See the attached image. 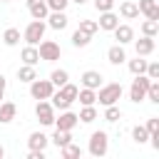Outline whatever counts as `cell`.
I'll list each match as a JSON object with an SVG mask.
<instances>
[{
	"instance_id": "1",
	"label": "cell",
	"mask_w": 159,
	"mask_h": 159,
	"mask_svg": "<svg viewBox=\"0 0 159 159\" xmlns=\"http://www.w3.org/2000/svg\"><path fill=\"white\" fill-rule=\"evenodd\" d=\"M122 97V84L119 82H109V84H102L99 92H97V102L99 104H117V99Z\"/></svg>"
},
{
	"instance_id": "2",
	"label": "cell",
	"mask_w": 159,
	"mask_h": 159,
	"mask_svg": "<svg viewBox=\"0 0 159 159\" xmlns=\"http://www.w3.org/2000/svg\"><path fill=\"white\" fill-rule=\"evenodd\" d=\"M45 30H47V25H45V20H32L27 27H25V32H22V40L27 42V45H40V40L45 37Z\"/></svg>"
},
{
	"instance_id": "3",
	"label": "cell",
	"mask_w": 159,
	"mask_h": 159,
	"mask_svg": "<svg viewBox=\"0 0 159 159\" xmlns=\"http://www.w3.org/2000/svg\"><path fill=\"white\" fill-rule=\"evenodd\" d=\"M149 77L147 75H134V82H132V87H129V99L134 102V104H139V102H144L147 99V87H149Z\"/></svg>"
},
{
	"instance_id": "4",
	"label": "cell",
	"mask_w": 159,
	"mask_h": 159,
	"mask_svg": "<svg viewBox=\"0 0 159 159\" xmlns=\"http://www.w3.org/2000/svg\"><path fill=\"white\" fill-rule=\"evenodd\" d=\"M87 149H89L92 157H104L107 149H109V137H107V132H92Z\"/></svg>"
},
{
	"instance_id": "5",
	"label": "cell",
	"mask_w": 159,
	"mask_h": 159,
	"mask_svg": "<svg viewBox=\"0 0 159 159\" xmlns=\"http://www.w3.org/2000/svg\"><path fill=\"white\" fill-rule=\"evenodd\" d=\"M52 92H55V84L50 82V80H32L30 82V94H32V99H50L52 97Z\"/></svg>"
},
{
	"instance_id": "6",
	"label": "cell",
	"mask_w": 159,
	"mask_h": 159,
	"mask_svg": "<svg viewBox=\"0 0 159 159\" xmlns=\"http://www.w3.org/2000/svg\"><path fill=\"white\" fill-rule=\"evenodd\" d=\"M37 55H40V60H45V62H55V60H60L62 50H60V45H57L55 40H45V37H42V42H40V47H37Z\"/></svg>"
},
{
	"instance_id": "7",
	"label": "cell",
	"mask_w": 159,
	"mask_h": 159,
	"mask_svg": "<svg viewBox=\"0 0 159 159\" xmlns=\"http://www.w3.org/2000/svg\"><path fill=\"white\" fill-rule=\"evenodd\" d=\"M35 117H37L40 124L50 127V124L55 122V107H52L47 99H37V104H35Z\"/></svg>"
},
{
	"instance_id": "8",
	"label": "cell",
	"mask_w": 159,
	"mask_h": 159,
	"mask_svg": "<svg viewBox=\"0 0 159 159\" xmlns=\"http://www.w3.org/2000/svg\"><path fill=\"white\" fill-rule=\"evenodd\" d=\"M77 122H80V119H77V114H75V112L62 109V114H60V117H55V122H52V124H55V129H67V132H72V129L77 127Z\"/></svg>"
},
{
	"instance_id": "9",
	"label": "cell",
	"mask_w": 159,
	"mask_h": 159,
	"mask_svg": "<svg viewBox=\"0 0 159 159\" xmlns=\"http://www.w3.org/2000/svg\"><path fill=\"white\" fill-rule=\"evenodd\" d=\"M27 10H30L32 20H45L47 12H50V7H47L45 0H27Z\"/></svg>"
},
{
	"instance_id": "10",
	"label": "cell",
	"mask_w": 159,
	"mask_h": 159,
	"mask_svg": "<svg viewBox=\"0 0 159 159\" xmlns=\"http://www.w3.org/2000/svg\"><path fill=\"white\" fill-rule=\"evenodd\" d=\"M47 25L52 27V30H65L67 27V15H65V10H52V12H47Z\"/></svg>"
},
{
	"instance_id": "11",
	"label": "cell",
	"mask_w": 159,
	"mask_h": 159,
	"mask_svg": "<svg viewBox=\"0 0 159 159\" xmlns=\"http://www.w3.org/2000/svg\"><path fill=\"white\" fill-rule=\"evenodd\" d=\"M117 25H119V15H114L112 10L99 12V20H97V27H99V30H109V32H112Z\"/></svg>"
},
{
	"instance_id": "12",
	"label": "cell",
	"mask_w": 159,
	"mask_h": 159,
	"mask_svg": "<svg viewBox=\"0 0 159 159\" xmlns=\"http://www.w3.org/2000/svg\"><path fill=\"white\" fill-rule=\"evenodd\" d=\"M102 72H97V70H87V72H82V87H89V89H99L102 87Z\"/></svg>"
},
{
	"instance_id": "13",
	"label": "cell",
	"mask_w": 159,
	"mask_h": 159,
	"mask_svg": "<svg viewBox=\"0 0 159 159\" xmlns=\"http://www.w3.org/2000/svg\"><path fill=\"white\" fill-rule=\"evenodd\" d=\"M139 15H144V17H149V20H159V5H157V0H139Z\"/></svg>"
},
{
	"instance_id": "14",
	"label": "cell",
	"mask_w": 159,
	"mask_h": 159,
	"mask_svg": "<svg viewBox=\"0 0 159 159\" xmlns=\"http://www.w3.org/2000/svg\"><path fill=\"white\" fill-rule=\"evenodd\" d=\"M112 32H114L117 45H127V42H132V40H134V30H132L129 25H117Z\"/></svg>"
},
{
	"instance_id": "15",
	"label": "cell",
	"mask_w": 159,
	"mask_h": 159,
	"mask_svg": "<svg viewBox=\"0 0 159 159\" xmlns=\"http://www.w3.org/2000/svg\"><path fill=\"white\" fill-rule=\"evenodd\" d=\"M134 50H137V55H139V57H147V55H152V52H154V37H147V35H142V37L134 42Z\"/></svg>"
},
{
	"instance_id": "16",
	"label": "cell",
	"mask_w": 159,
	"mask_h": 159,
	"mask_svg": "<svg viewBox=\"0 0 159 159\" xmlns=\"http://www.w3.org/2000/svg\"><path fill=\"white\" fill-rule=\"evenodd\" d=\"M107 60H109V65H122V62H127L124 47H122V45H112V47L107 50Z\"/></svg>"
},
{
	"instance_id": "17",
	"label": "cell",
	"mask_w": 159,
	"mask_h": 159,
	"mask_svg": "<svg viewBox=\"0 0 159 159\" xmlns=\"http://www.w3.org/2000/svg\"><path fill=\"white\" fill-rule=\"evenodd\" d=\"M15 114H17V107H15L12 102H0V124L12 122V119H15Z\"/></svg>"
},
{
	"instance_id": "18",
	"label": "cell",
	"mask_w": 159,
	"mask_h": 159,
	"mask_svg": "<svg viewBox=\"0 0 159 159\" xmlns=\"http://www.w3.org/2000/svg\"><path fill=\"white\" fill-rule=\"evenodd\" d=\"M119 15H122L124 20H134V17H139V7H137V2L124 0V2L119 5Z\"/></svg>"
},
{
	"instance_id": "19",
	"label": "cell",
	"mask_w": 159,
	"mask_h": 159,
	"mask_svg": "<svg viewBox=\"0 0 159 159\" xmlns=\"http://www.w3.org/2000/svg\"><path fill=\"white\" fill-rule=\"evenodd\" d=\"M77 99H80L82 107H84V104H94V102H97V89L82 87V89H77Z\"/></svg>"
},
{
	"instance_id": "20",
	"label": "cell",
	"mask_w": 159,
	"mask_h": 159,
	"mask_svg": "<svg viewBox=\"0 0 159 159\" xmlns=\"http://www.w3.org/2000/svg\"><path fill=\"white\" fill-rule=\"evenodd\" d=\"M20 57H22V62H25V65H32V67L40 62V55H37V47H35V45H27V47L22 50V55H20Z\"/></svg>"
},
{
	"instance_id": "21",
	"label": "cell",
	"mask_w": 159,
	"mask_h": 159,
	"mask_svg": "<svg viewBox=\"0 0 159 159\" xmlns=\"http://www.w3.org/2000/svg\"><path fill=\"white\" fill-rule=\"evenodd\" d=\"M72 142V132H67V129H55V134H52V144L60 149V147H65V144H70Z\"/></svg>"
},
{
	"instance_id": "22",
	"label": "cell",
	"mask_w": 159,
	"mask_h": 159,
	"mask_svg": "<svg viewBox=\"0 0 159 159\" xmlns=\"http://www.w3.org/2000/svg\"><path fill=\"white\" fill-rule=\"evenodd\" d=\"M47 142H50V139H47L42 132H32V134H30V139H27V147H30V149H45V147H47Z\"/></svg>"
},
{
	"instance_id": "23",
	"label": "cell",
	"mask_w": 159,
	"mask_h": 159,
	"mask_svg": "<svg viewBox=\"0 0 159 159\" xmlns=\"http://www.w3.org/2000/svg\"><path fill=\"white\" fill-rule=\"evenodd\" d=\"M77 119L84 122V124L94 122V119H97V109H94V104H84V107L80 109V114H77Z\"/></svg>"
},
{
	"instance_id": "24",
	"label": "cell",
	"mask_w": 159,
	"mask_h": 159,
	"mask_svg": "<svg viewBox=\"0 0 159 159\" xmlns=\"http://www.w3.org/2000/svg\"><path fill=\"white\" fill-rule=\"evenodd\" d=\"M2 42H5L7 47H15V45L20 42V30H17V27H7V30L2 32Z\"/></svg>"
},
{
	"instance_id": "25",
	"label": "cell",
	"mask_w": 159,
	"mask_h": 159,
	"mask_svg": "<svg viewBox=\"0 0 159 159\" xmlns=\"http://www.w3.org/2000/svg\"><path fill=\"white\" fill-rule=\"evenodd\" d=\"M35 77H37V72H35L32 65H22V67H17V80H20V82H32Z\"/></svg>"
},
{
	"instance_id": "26",
	"label": "cell",
	"mask_w": 159,
	"mask_h": 159,
	"mask_svg": "<svg viewBox=\"0 0 159 159\" xmlns=\"http://www.w3.org/2000/svg\"><path fill=\"white\" fill-rule=\"evenodd\" d=\"M157 32H159V20H144L142 22V35H147V37H157Z\"/></svg>"
},
{
	"instance_id": "27",
	"label": "cell",
	"mask_w": 159,
	"mask_h": 159,
	"mask_svg": "<svg viewBox=\"0 0 159 159\" xmlns=\"http://www.w3.org/2000/svg\"><path fill=\"white\" fill-rule=\"evenodd\" d=\"M77 89H80V87H75L72 82H65L62 87H57V92H60L65 99H70V102H75V99H77Z\"/></svg>"
},
{
	"instance_id": "28",
	"label": "cell",
	"mask_w": 159,
	"mask_h": 159,
	"mask_svg": "<svg viewBox=\"0 0 159 159\" xmlns=\"http://www.w3.org/2000/svg\"><path fill=\"white\" fill-rule=\"evenodd\" d=\"M89 40H92V35H87V32H82V30H75V32H72V45H75V47H87Z\"/></svg>"
},
{
	"instance_id": "29",
	"label": "cell",
	"mask_w": 159,
	"mask_h": 159,
	"mask_svg": "<svg viewBox=\"0 0 159 159\" xmlns=\"http://www.w3.org/2000/svg\"><path fill=\"white\" fill-rule=\"evenodd\" d=\"M127 67H129L132 75H144V70H147V60H142V57L137 55V60H129Z\"/></svg>"
},
{
	"instance_id": "30",
	"label": "cell",
	"mask_w": 159,
	"mask_h": 159,
	"mask_svg": "<svg viewBox=\"0 0 159 159\" xmlns=\"http://www.w3.org/2000/svg\"><path fill=\"white\" fill-rule=\"evenodd\" d=\"M50 82H52L55 87H62L65 82H70V75H67V70H52V75H50Z\"/></svg>"
},
{
	"instance_id": "31",
	"label": "cell",
	"mask_w": 159,
	"mask_h": 159,
	"mask_svg": "<svg viewBox=\"0 0 159 159\" xmlns=\"http://www.w3.org/2000/svg\"><path fill=\"white\" fill-rule=\"evenodd\" d=\"M50 99H52L50 104H52L55 109H60V112H62V109H70V104H72V102H70V99H65L60 92H52V97H50Z\"/></svg>"
},
{
	"instance_id": "32",
	"label": "cell",
	"mask_w": 159,
	"mask_h": 159,
	"mask_svg": "<svg viewBox=\"0 0 159 159\" xmlns=\"http://www.w3.org/2000/svg\"><path fill=\"white\" fill-rule=\"evenodd\" d=\"M60 154L65 157V159H72V157H82V149L77 147V144H65V147H60Z\"/></svg>"
},
{
	"instance_id": "33",
	"label": "cell",
	"mask_w": 159,
	"mask_h": 159,
	"mask_svg": "<svg viewBox=\"0 0 159 159\" xmlns=\"http://www.w3.org/2000/svg\"><path fill=\"white\" fill-rule=\"evenodd\" d=\"M147 99L154 102V104H159V80H152V82H149V87H147Z\"/></svg>"
},
{
	"instance_id": "34",
	"label": "cell",
	"mask_w": 159,
	"mask_h": 159,
	"mask_svg": "<svg viewBox=\"0 0 159 159\" xmlns=\"http://www.w3.org/2000/svg\"><path fill=\"white\" fill-rule=\"evenodd\" d=\"M132 139H134L137 144H144V142L149 139V132H147V127H142V124H137V127L132 129Z\"/></svg>"
},
{
	"instance_id": "35",
	"label": "cell",
	"mask_w": 159,
	"mask_h": 159,
	"mask_svg": "<svg viewBox=\"0 0 159 159\" xmlns=\"http://www.w3.org/2000/svg\"><path fill=\"white\" fill-rule=\"evenodd\" d=\"M122 117V109L117 107V104H107V109H104V119L107 122H117Z\"/></svg>"
},
{
	"instance_id": "36",
	"label": "cell",
	"mask_w": 159,
	"mask_h": 159,
	"mask_svg": "<svg viewBox=\"0 0 159 159\" xmlns=\"http://www.w3.org/2000/svg\"><path fill=\"white\" fill-rule=\"evenodd\" d=\"M77 30H82V32H87V35H94L99 27H97V20H80V27Z\"/></svg>"
},
{
	"instance_id": "37",
	"label": "cell",
	"mask_w": 159,
	"mask_h": 159,
	"mask_svg": "<svg viewBox=\"0 0 159 159\" xmlns=\"http://www.w3.org/2000/svg\"><path fill=\"white\" fill-rule=\"evenodd\" d=\"M144 75H147L149 80H159V62H147Z\"/></svg>"
},
{
	"instance_id": "38",
	"label": "cell",
	"mask_w": 159,
	"mask_h": 159,
	"mask_svg": "<svg viewBox=\"0 0 159 159\" xmlns=\"http://www.w3.org/2000/svg\"><path fill=\"white\" fill-rule=\"evenodd\" d=\"M94 7H97V12H107L114 7V0H94Z\"/></svg>"
},
{
	"instance_id": "39",
	"label": "cell",
	"mask_w": 159,
	"mask_h": 159,
	"mask_svg": "<svg viewBox=\"0 0 159 159\" xmlns=\"http://www.w3.org/2000/svg\"><path fill=\"white\" fill-rule=\"evenodd\" d=\"M45 2H47L50 10H65L70 5V0H45Z\"/></svg>"
},
{
	"instance_id": "40",
	"label": "cell",
	"mask_w": 159,
	"mask_h": 159,
	"mask_svg": "<svg viewBox=\"0 0 159 159\" xmlns=\"http://www.w3.org/2000/svg\"><path fill=\"white\" fill-rule=\"evenodd\" d=\"M144 127H147V132H149V134L159 132V117H152V119H149V122H147Z\"/></svg>"
},
{
	"instance_id": "41",
	"label": "cell",
	"mask_w": 159,
	"mask_h": 159,
	"mask_svg": "<svg viewBox=\"0 0 159 159\" xmlns=\"http://www.w3.org/2000/svg\"><path fill=\"white\" fill-rule=\"evenodd\" d=\"M27 159H45V149H30Z\"/></svg>"
},
{
	"instance_id": "42",
	"label": "cell",
	"mask_w": 159,
	"mask_h": 159,
	"mask_svg": "<svg viewBox=\"0 0 159 159\" xmlns=\"http://www.w3.org/2000/svg\"><path fill=\"white\" fill-rule=\"evenodd\" d=\"M5 89H7V80H5L2 75H0V102L5 99Z\"/></svg>"
},
{
	"instance_id": "43",
	"label": "cell",
	"mask_w": 159,
	"mask_h": 159,
	"mask_svg": "<svg viewBox=\"0 0 159 159\" xmlns=\"http://www.w3.org/2000/svg\"><path fill=\"white\" fill-rule=\"evenodd\" d=\"M70 2H77V5H84L87 0H70Z\"/></svg>"
},
{
	"instance_id": "44",
	"label": "cell",
	"mask_w": 159,
	"mask_h": 159,
	"mask_svg": "<svg viewBox=\"0 0 159 159\" xmlns=\"http://www.w3.org/2000/svg\"><path fill=\"white\" fill-rule=\"evenodd\" d=\"M2 157H5V149H2V144H0V159H2Z\"/></svg>"
},
{
	"instance_id": "45",
	"label": "cell",
	"mask_w": 159,
	"mask_h": 159,
	"mask_svg": "<svg viewBox=\"0 0 159 159\" xmlns=\"http://www.w3.org/2000/svg\"><path fill=\"white\" fill-rule=\"evenodd\" d=\"M2 2H10V0H2Z\"/></svg>"
}]
</instances>
